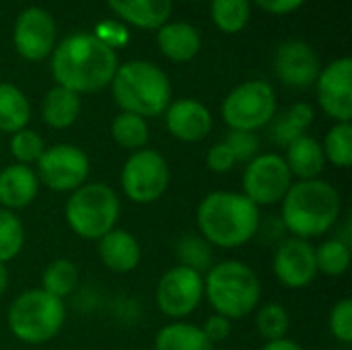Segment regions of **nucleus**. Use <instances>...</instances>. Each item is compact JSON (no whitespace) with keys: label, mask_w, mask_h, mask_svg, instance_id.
<instances>
[{"label":"nucleus","mask_w":352,"mask_h":350,"mask_svg":"<svg viewBox=\"0 0 352 350\" xmlns=\"http://www.w3.org/2000/svg\"><path fill=\"white\" fill-rule=\"evenodd\" d=\"M50 68L56 85L76 95L99 93L111 83L118 58L95 33H74L54 47Z\"/></svg>","instance_id":"1"},{"label":"nucleus","mask_w":352,"mask_h":350,"mask_svg":"<svg viewBox=\"0 0 352 350\" xmlns=\"http://www.w3.org/2000/svg\"><path fill=\"white\" fill-rule=\"evenodd\" d=\"M260 208L241 192L214 190L196 208L198 235L212 248L237 250L260 233Z\"/></svg>","instance_id":"2"},{"label":"nucleus","mask_w":352,"mask_h":350,"mask_svg":"<svg viewBox=\"0 0 352 350\" xmlns=\"http://www.w3.org/2000/svg\"><path fill=\"white\" fill-rule=\"evenodd\" d=\"M340 192L326 179L293 182L280 202L283 227L299 239H316L330 233L340 219Z\"/></svg>","instance_id":"3"},{"label":"nucleus","mask_w":352,"mask_h":350,"mask_svg":"<svg viewBox=\"0 0 352 350\" xmlns=\"http://www.w3.org/2000/svg\"><path fill=\"white\" fill-rule=\"evenodd\" d=\"M204 299L214 314L231 322L245 320L262 301V283L241 260L214 262L204 274Z\"/></svg>","instance_id":"4"},{"label":"nucleus","mask_w":352,"mask_h":350,"mask_svg":"<svg viewBox=\"0 0 352 350\" xmlns=\"http://www.w3.org/2000/svg\"><path fill=\"white\" fill-rule=\"evenodd\" d=\"M109 85L118 107L144 120L163 116L171 103L169 76L146 60H130L118 66Z\"/></svg>","instance_id":"5"},{"label":"nucleus","mask_w":352,"mask_h":350,"mask_svg":"<svg viewBox=\"0 0 352 350\" xmlns=\"http://www.w3.org/2000/svg\"><path fill=\"white\" fill-rule=\"evenodd\" d=\"M66 322V303L43 289L19 293L6 314L10 334L23 344H45L54 340Z\"/></svg>","instance_id":"6"},{"label":"nucleus","mask_w":352,"mask_h":350,"mask_svg":"<svg viewBox=\"0 0 352 350\" xmlns=\"http://www.w3.org/2000/svg\"><path fill=\"white\" fill-rule=\"evenodd\" d=\"M120 210V196L111 186L87 182L68 194L64 221L76 237L85 241H99L105 233L118 227Z\"/></svg>","instance_id":"7"},{"label":"nucleus","mask_w":352,"mask_h":350,"mask_svg":"<svg viewBox=\"0 0 352 350\" xmlns=\"http://www.w3.org/2000/svg\"><path fill=\"white\" fill-rule=\"evenodd\" d=\"M124 196L140 206L161 200L171 184V169L167 159L155 149H140L130 153L120 171Z\"/></svg>","instance_id":"8"},{"label":"nucleus","mask_w":352,"mask_h":350,"mask_svg":"<svg viewBox=\"0 0 352 350\" xmlns=\"http://www.w3.org/2000/svg\"><path fill=\"white\" fill-rule=\"evenodd\" d=\"M221 116L231 130L258 132L276 116V93L260 78L241 83L225 97Z\"/></svg>","instance_id":"9"},{"label":"nucleus","mask_w":352,"mask_h":350,"mask_svg":"<svg viewBox=\"0 0 352 350\" xmlns=\"http://www.w3.org/2000/svg\"><path fill=\"white\" fill-rule=\"evenodd\" d=\"M33 169L41 186L52 192L70 194L89 182L91 161L80 146L60 142L54 146H45Z\"/></svg>","instance_id":"10"},{"label":"nucleus","mask_w":352,"mask_h":350,"mask_svg":"<svg viewBox=\"0 0 352 350\" xmlns=\"http://www.w3.org/2000/svg\"><path fill=\"white\" fill-rule=\"evenodd\" d=\"M293 175L278 153H260L250 163H245L241 186L243 196L252 200L258 208L280 204L293 186Z\"/></svg>","instance_id":"11"},{"label":"nucleus","mask_w":352,"mask_h":350,"mask_svg":"<svg viewBox=\"0 0 352 350\" xmlns=\"http://www.w3.org/2000/svg\"><path fill=\"white\" fill-rule=\"evenodd\" d=\"M204 299V274L188 268L173 266L165 270L155 289V301L159 311L173 320H186L192 316Z\"/></svg>","instance_id":"12"},{"label":"nucleus","mask_w":352,"mask_h":350,"mask_svg":"<svg viewBox=\"0 0 352 350\" xmlns=\"http://www.w3.org/2000/svg\"><path fill=\"white\" fill-rule=\"evenodd\" d=\"M272 272L274 278L291 291L307 289L318 278L316 266V245L307 239L285 237L272 256Z\"/></svg>","instance_id":"13"},{"label":"nucleus","mask_w":352,"mask_h":350,"mask_svg":"<svg viewBox=\"0 0 352 350\" xmlns=\"http://www.w3.org/2000/svg\"><path fill=\"white\" fill-rule=\"evenodd\" d=\"M12 41L23 60L39 62L56 47V23L52 14L39 6L25 8L14 23Z\"/></svg>","instance_id":"14"},{"label":"nucleus","mask_w":352,"mask_h":350,"mask_svg":"<svg viewBox=\"0 0 352 350\" xmlns=\"http://www.w3.org/2000/svg\"><path fill=\"white\" fill-rule=\"evenodd\" d=\"M318 103L334 122H351L352 118V60L338 58L330 62L316 80Z\"/></svg>","instance_id":"15"},{"label":"nucleus","mask_w":352,"mask_h":350,"mask_svg":"<svg viewBox=\"0 0 352 350\" xmlns=\"http://www.w3.org/2000/svg\"><path fill=\"white\" fill-rule=\"evenodd\" d=\"M274 70L276 76L293 87V89H305L316 85L322 66H320V58L314 52V47L301 39H289L283 41L276 47L274 54Z\"/></svg>","instance_id":"16"},{"label":"nucleus","mask_w":352,"mask_h":350,"mask_svg":"<svg viewBox=\"0 0 352 350\" xmlns=\"http://www.w3.org/2000/svg\"><path fill=\"white\" fill-rule=\"evenodd\" d=\"M167 132L179 142H200L212 130V113L198 99H177L165 109Z\"/></svg>","instance_id":"17"},{"label":"nucleus","mask_w":352,"mask_h":350,"mask_svg":"<svg viewBox=\"0 0 352 350\" xmlns=\"http://www.w3.org/2000/svg\"><path fill=\"white\" fill-rule=\"evenodd\" d=\"M97 256L109 272L128 274L138 268L142 250L130 231L116 227L97 241Z\"/></svg>","instance_id":"18"},{"label":"nucleus","mask_w":352,"mask_h":350,"mask_svg":"<svg viewBox=\"0 0 352 350\" xmlns=\"http://www.w3.org/2000/svg\"><path fill=\"white\" fill-rule=\"evenodd\" d=\"M39 179L33 167L10 163L0 171V208L21 210L33 204L39 194Z\"/></svg>","instance_id":"19"},{"label":"nucleus","mask_w":352,"mask_h":350,"mask_svg":"<svg viewBox=\"0 0 352 350\" xmlns=\"http://www.w3.org/2000/svg\"><path fill=\"white\" fill-rule=\"evenodd\" d=\"M283 157H285V163L295 182L318 179L322 175V171L326 169V157L322 151V142L309 134H303L297 140H293L287 146V153Z\"/></svg>","instance_id":"20"},{"label":"nucleus","mask_w":352,"mask_h":350,"mask_svg":"<svg viewBox=\"0 0 352 350\" xmlns=\"http://www.w3.org/2000/svg\"><path fill=\"white\" fill-rule=\"evenodd\" d=\"M111 10L138 29H159L169 21L173 0H107Z\"/></svg>","instance_id":"21"},{"label":"nucleus","mask_w":352,"mask_h":350,"mask_svg":"<svg viewBox=\"0 0 352 350\" xmlns=\"http://www.w3.org/2000/svg\"><path fill=\"white\" fill-rule=\"evenodd\" d=\"M159 50L173 62H190L200 52V33L190 23H165L157 33Z\"/></svg>","instance_id":"22"},{"label":"nucleus","mask_w":352,"mask_h":350,"mask_svg":"<svg viewBox=\"0 0 352 350\" xmlns=\"http://www.w3.org/2000/svg\"><path fill=\"white\" fill-rule=\"evenodd\" d=\"M80 116V95L56 85L41 99V120L54 130L70 128Z\"/></svg>","instance_id":"23"},{"label":"nucleus","mask_w":352,"mask_h":350,"mask_svg":"<svg viewBox=\"0 0 352 350\" xmlns=\"http://www.w3.org/2000/svg\"><path fill=\"white\" fill-rule=\"evenodd\" d=\"M214 347L204 336L198 324L188 320H173L159 328L153 350H212Z\"/></svg>","instance_id":"24"},{"label":"nucleus","mask_w":352,"mask_h":350,"mask_svg":"<svg viewBox=\"0 0 352 350\" xmlns=\"http://www.w3.org/2000/svg\"><path fill=\"white\" fill-rule=\"evenodd\" d=\"M314 120H316V111L309 103H303V101L293 103L287 111H283L280 116H274V120L268 124L270 126V138L278 146L287 149L293 140L307 134Z\"/></svg>","instance_id":"25"},{"label":"nucleus","mask_w":352,"mask_h":350,"mask_svg":"<svg viewBox=\"0 0 352 350\" xmlns=\"http://www.w3.org/2000/svg\"><path fill=\"white\" fill-rule=\"evenodd\" d=\"M31 103L12 83H0V132L14 134L29 126Z\"/></svg>","instance_id":"26"},{"label":"nucleus","mask_w":352,"mask_h":350,"mask_svg":"<svg viewBox=\"0 0 352 350\" xmlns=\"http://www.w3.org/2000/svg\"><path fill=\"white\" fill-rule=\"evenodd\" d=\"M78 287V268L72 260L68 258H56L52 260L43 272H41V287L45 293L58 297V299H66L68 295H72Z\"/></svg>","instance_id":"27"},{"label":"nucleus","mask_w":352,"mask_h":350,"mask_svg":"<svg viewBox=\"0 0 352 350\" xmlns=\"http://www.w3.org/2000/svg\"><path fill=\"white\" fill-rule=\"evenodd\" d=\"M316 266L318 274L338 278L351 268V241L342 237H332L322 241L316 248Z\"/></svg>","instance_id":"28"},{"label":"nucleus","mask_w":352,"mask_h":350,"mask_svg":"<svg viewBox=\"0 0 352 350\" xmlns=\"http://www.w3.org/2000/svg\"><path fill=\"white\" fill-rule=\"evenodd\" d=\"M111 138L120 149L140 151L148 144V124L144 118L128 111H120L111 122Z\"/></svg>","instance_id":"29"},{"label":"nucleus","mask_w":352,"mask_h":350,"mask_svg":"<svg viewBox=\"0 0 352 350\" xmlns=\"http://www.w3.org/2000/svg\"><path fill=\"white\" fill-rule=\"evenodd\" d=\"M322 151L326 163L346 169L352 165V126L351 122H336L324 136Z\"/></svg>","instance_id":"30"},{"label":"nucleus","mask_w":352,"mask_h":350,"mask_svg":"<svg viewBox=\"0 0 352 350\" xmlns=\"http://www.w3.org/2000/svg\"><path fill=\"white\" fill-rule=\"evenodd\" d=\"M254 322H256V330L266 342L287 338V332L291 328V316L287 307L274 301L258 305V309L254 311Z\"/></svg>","instance_id":"31"},{"label":"nucleus","mask_w":352,"mask_h":350,"mask_svg":"<svg viewBox=\"0 0 352 350\" xmlns=\"http://www.w3.org/2000/svg\"><path fill=\"white\" fill-rule=\"evenodd\" d=\"M212 21L223 33H239L250 21V0H212Z\"/></svg>","instance_id":"32"},{"label":"nucleus","mask_w":352,"mask_h":350,"mask_svg":"<svg viewBox=\"0 0 352 350\" xmlns=\"http://www.w3.org/2000/svg\"><path fill=\"white\" fill-rule=\"evenodd\" d=\"M25 248V227L16 212L0 208V264L14 260Z\"/></svg>","instance_id":"33"},{"label":"nucleus","mask_w":352,"mask_h":350,"mask_svg":"<svg viewBox=\"0 0 352 350\" xmlns=\"http://www.w3.org/2000/svg\"><path fill=\"white\" fill-rule=\"evenodd\" d=\"M175 254L179 260V266H188L200 274H206V270L214 264L212 262V245H208L198 233L196 235H184L177 245Z\"/></svg>","instance_id":"34"},{"label":"nucleus","mask_w":352,"mask_h":350,"mask_svg":"<svg viewBox=\"0 0 352 350\" xmlns=\"http://www.w3.org/2000/svg\"><path fill=\"white\" fill-rule=\"evenodd\" d=\"M8 146H10V155H12L14 163L29 165V167H35V163L39 161V157L45 151L43 138L31 128H23V130L10 134Z\"/></svg>","instance_id":"35"},{"label":"nucleus","mask_w":352,"mask_h":350,"mask_svg":"<svg viewBox=\"0 0 352 350\" xmlns=\"http://www.w3.org/2000/svg\"><path fill=\"white\" fill-rule=\"evenodd\" d=\"M328 330L332 338H336L340 344H351L352 342V301L351 299H340L332 305L330 316H328Z\"/></svg>","instance_id":"36"},{"label":"nucleus","mask_w":352,"mask_h":350,"mask_svg":"<svg viewBox=\"0 0 352 350\" xmlns=\"http://www.w3.org/2000/svg\"><path fill=\"white\" fill-rule=\"evenodd\" d=\"M225 144L231 149L237 163H250L256 155H260V138L256 132L231 130L225 138Z\"/></svg>","instance_id":"37"},{"label":"nucleus","mask_w":352,"mask_h":350,"mask_svg":"<svg viewBox=\"0 0 352 350\" xmlns=\"http://www.w3.org/2000/svg\"><path fill=\"white\" fill-rule=\"evenodd\" d=\"M237 165L235 161V155L231 153V149L225 144V140L212 144L206 153V167L212 171V173H219V175H225L229 171H233V167Z\"/></svg>","instance_id":"38"},{"label":"nucleus","mask_w":352,"mask_h":350,"mask_svg":"<svg viewBox=\"0 0 352 350\" xmlns=\"http://www.w3.org/2000/svg\"><path fill=\"white\" fill-rule=\"evenodd\" d=\"M231 326H233V322H231V320H227L225 316L212 314V316H208V318H206L204 326H200V328H202L204 336L208 338V342L214 347L217 342H225V340L229 338V334H231Z\"/></svg>","instance_id":"39"},{"label":"nucleus","mask_w":352,"mask_h":350,"mask_svg":"<svg viewBox=\"0 0 352 350\" xmlns=\"http://www.w3.org/2000/svg\"><path fill=\"white\" fill-rule=\"evenodd\" d=\"M95 35H97L105 45H109L111 50H113V45H126V41H128L126 29H124L122 25H118V23H111V21L101 23Z\"/></svg>","instance_id":"40"},{"label":"nucleus","mask_w":352,"mask_h":350,"mask_svg":"<svg viewBox=\"0 0 352 350\" xmlns=\"http://www.w3.org/2000/svg\"><path fill=\"white\" fill-rule=\"evenodd\" d=\"M254 2L270 14H287L297 10L305 0H254Z\"/></svg>","instance_id":"41"},{"label":"nucleus","mask_w":352,"mask_h":350,"mask_svg":"<svg viewBox=\"0 0 352 350\" xmlns=\"http://www.w3.org/2000/svg\"><path fill=\"white\" fill-rule=\"evenodd\" d=\"M260 350H305L299 342H295V340H291L289 336L287 338H280V340H270V342H266L264 347Z\"/></svg>","instance_id":"42"},{"label":"nucleus","mask_w":352,"mask_h":350,"mask_svg":"<svg viewBox=\"0 0 352 350\" xmlns=\"http://www.w3.org/2000/svg\"><path fill=\"white\" fill-rule=\"evenodd\" d=\"M8 268H6V264H0V297L6 293V289H8Z\"/></svg>","instance_id":"43"},{"label":"nucleus","mask_w":352,"mask_h":350,"mask_svg":"<svg viewBox=\"0 0 352 350\" xmlns=\"http://www.w3.org/2000/svg\"><path fill=\"white\" fill-rule=\"evenodd\" d=\"M188 2H194V0H188Z\"/></svg>","instance_id":"44"},{"label":"nucleus","mask_w":352,"mask_h":350,"mask_svg":"<svg viewBox=\"0 0 352 350\" xmlns=\"http://www.w3.org/2000/svg\"><path fill=\"white\" fill-rule=\"evenodd\" d=\"M212 350H214V349H212Z\"/></svg>","instance_id":"45"}]
</instances>
